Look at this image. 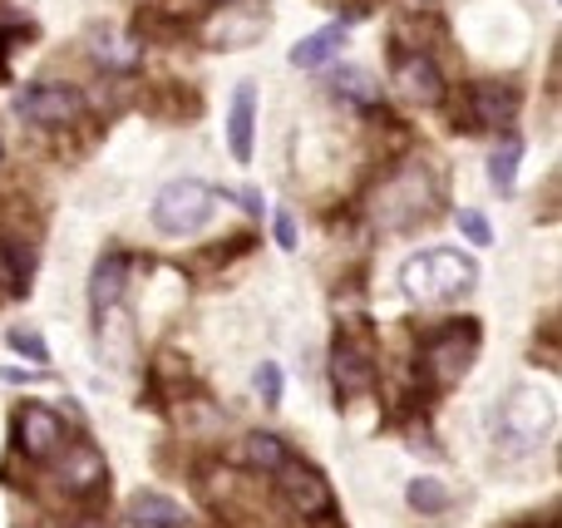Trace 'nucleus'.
<instances>
[{"label":"nucleus","mask_w":562,"mask_h":528,"mask_svg":"<svg viewBox=\"0 0 562 528\" xmlns=\"http://www.w3.org/2000/svg\"><path fill=\"white\" fill-rule=\"evenodd\" d=\"M479 282V267L469 252H454V247H429V252L409 257L400 267V287H405L409 302L435 306V302H454L469 287Z\"/></svg>","instance_id":"f257e3e1"},{"label":"nucleus","mask_w":562,"mask_h":528,"mask_svg":"<svg viewBox=\"0 0 562 528\" xmlns=\"http://www.w3.org/2000/svg\"><path fill=\"white\" fill-rule=\"evenodd\" d=\"M558 425V401L538 385H514L504 401L494 405V440L508 454H528L553 435Z\"/></svg>","instance_id":"f03ea898"},{"label":"nucleus","mask_w":562,"mask_h":528,"mask_svg":"<svg viewBox=\"0 0 562 528\" xmlns=\"http://www.w3.org/2000/svg\"><path fill=\"white\" fill-rule=\"evenodd\" d=\"M435 198H439V188H435V178H429V168L409 164V168H400V173H390L385 183H380L375 223L380 227H405V223H415V217H425L429 207H435Z\"/></svg>","instance_id":"7ed1b4c3"},{"label":"nucleus","mask_w":562,"mask_h":528,"mask_svg":"<svg viewBox=\"0 0 562 528\" xmlns=\"http://www.w3.org/2000/svg\"><path fill=\"white\" fill-rule=\"evenodd\" d=\"M213 203L217 198L207 183H198V178H173V183L154 198V227L164 237H193L198 227H207Z\"/></svg>","instance_id":"20e7f679"},{"label":"nucleus","mask_w":562,"mask_h":528,"mask_svg":"<svg viewBox=\"0 0 562 528\" xmlns=\"http://www.w3.org/2000/svg\"><path fill=\"white\" fill-rule=\"evenodd\" d=\"M15 114L35 128H65L85 114V94H79L75 85H55V79H45V85L20 89Z\"/></svg>","instance_id":"39448f33"},{"label":"nucleus","mask_w":562,"mask_h":528,"mask_svg":"<svg viewBox=\"0 0 562 528\" xmlns=\"http://www.w3.org/2000/svg\"><path fill=\"white\" fill-rule=\"evenodd\" d=\"M474 351H479V326L474 322L439 326V336L425 341V366L435 371V381H459V375L474 366Z\"/></svg>","instance_id":"423d86ee"},{"label":"nucleus","mask_w":562,"mask_h":528,"mask_svg":"<svg viewBox=\"0 0 562 528\" xmlns=\"http://www.w3.org/2000/svg\"><path fill=\"white\" fill-rule=\"evenodd\" d=\"M390 75H395V89L409 104H439L445 99V75H439V65L425 49H400Z\"/></svg>","instance_id":"0eeeda50"},{"label":"nucleus","mask_w":562,"mask_h":528,"mask_svg":"<svg viewBox=\"0 0 562 528\" xmlns=\"http://www.w3.org/2000/svg\"><path fill=\"white\" fill-rule=\"evenodd\" d=\"M277 480H281V494H286V504L301 514V519H316V514L330 509V490H326V480H321L311 464L286 460L277 470Z\"/></svg>","instance_id":"6e6552de"},{"label":"nucleus","mask_w":562,"mask_h":528,"mask_svg":"<svg viewBox=\"0 0 562 528\" xmlns=\"http://www.w3.org/2000/svg\"><path fill=\"white\" fill-rule=\"evenodd\" d=\"M20 450L30 460H49V454L65 450V420H59L49 405H25L20 411Z\"/></svg>","instance_id":"1a4fd4ad"},{"label":"nucleus","mask_w":562,"mask_h":528,"mask_svg":"<svg viewBox=\"0 0 562 528\" xmlns=\"http://www.w3.org/2000/svg\"><path fill=\"white\" fill-rule=\"evenodd\" d=\"M262 5H247V10H217L213 20H207V40L223 49L233 45H252V40H262L267 30V15H257Z\"/></svg>","instance_id":"9d476101"},{"label":"nucleus","mask_w":562,"mask_h":528,"mask_svg":"<svg viewBox=\"0 0 562 528\" xmlns=\"http://www.w3.org/2000/svg\"><path fill=\"white\" fill-rule=\"evenodd\" d=\"M252 114H257V89L237 85L233 89V109H227V148H233L237 164L252 158Z\"/></svg>","instance_id":"9b49d317"},{"label":"nucleus","mask_w":562,"mask_h":528,"mask_svg":"<svg viewBox=\"0 0 562 528\" xmlns=\"http://www.w3.org/2000/svg\"><path fill=\"white\" fill-rule=\"evenodd\" d=\"M346 35H350V20H330V25H321L316 35L296 40V49H291V65H296V69H321L330 55H340Z\"/></svg>","instance_id":"f8f14e48"},{"label":"nucleus","mask_w":562,"mask_h":528,"mask_svg":"<svg viewBox=\"0 0 562 528\" xmlns=\"http://www.w3.org/2000/svg\"><path fill=\"white\" fill-rule=\"evenodd\" d=\"M370 381H375V356L356 341H340L336 346V391L360 395V391H370Z\"/></svg>","instance_id":"ddd939ff"},{"label":"nucleus","mask_w":562,"mask_h":528,"mask_svg":"<svg viewBox=\"0 0 562 528\" xmlns=\"http://www.w3.org/2000/svg\"><path fill=\"white\" fill-rule=\"evenodd\" d=\"M124 277H128V257L109 252L104 262L94 267V282H89V302H94V322L104 312H114L119 296H124Z\"/></svg>","instance_id":"4468645a"},{"label":"nucleus","mask_w":562,"mask_h":528,"mask_svg":"<svg viewBox=\"0 0 562 528\" xmlns=\"http://www.w3.org/2000/svg\"><path fill=\"white\" fill-rule=\"evenodd\" d=\"M128 519H134V528H188V514L168 494H154V490L128 499Z\"/></svg>","instance_id":"2eb2a0df"},{"label":"nucleus","mask_w":562,"mask_h":528,"mask_svg":"<svg viewBox=\"0 0 562 528\" xmlns=\"http://www.w3.org/2000/svg\"><path fill=\"white\" fill-rule=\"evenodd\" d=\"M469 99H474V124L484 128H508L518 119V94L504 85H479Z\"/></svg>","instance_id":"dca6fc26"},{"label":"nucleus","mask_w":562,"mask_h":528,"mask_svg":"<svg viewBox=\"0 0 562 528\" xmlns=\"http://www.w3.org/2000/svg\"><path fill=\"white\" fill-rule=\"evenodd\" d=\"M104 480V460H99V450H89V445H75V450H65V470H59V484L75 494L94 490V484Z\"/></svg>","instance_id":"f3484780"},{"label":"nucleus","mask_w":562,"mask_h":528,"mask_svg":"<svg viewBox=\"0 0 562 528\" xmlns=\"http://www.w3.org/2000/svg\"><path fill=\"white\" fill-rule=\"evenodd\" d=\"M89 45L99 49L94 59H99L104 69H134V65H138V45H134L128 35H119L114 25H99L94 35H89Z\"/></svg>","instance_id":"a211bd4d"},{"label":"nucleus","mask_w":562,"mask_h":528,"mask_svg":"<svg viewBox=\"0 0 562 528\" xmlns=\"http://www.w3.org/2000/svg\"><path fill=\"white\" fill-rule=\"evenodd\" d=\"M243 454H247V464H252V470H262V474H277L281 464L291 460V450L277 440V435H247Z\"/></svg>","instance_id":"6ab92c4d"},{"label":"nucleus","mask_w":562,"mask_h":528,"mask_svg":"<svg viewBox=\"0 0 562 528\" xmlns=\"http://www.w3.org/2000/svg\"><path fill=\"white\" fill-rule=\"evenodd\" d=\"M518 158H524V138L508 134L504 144H498L494 164H488V173H494V188L498 193H514V178H518Z\"/></svg>","instance_id":"aec40b11"},{"label":"nucleus","mask_w":562,"mask_h":528,"mask_svg":"<svg viewBox=\"0 0 562 528\" xmlns=\"http://www.w3.org/2000/svg\"><path fill=\"white\" fill-rule=\"evenodd\" d=\"M405 499H409V509H415V514H445L449 504H454V494H449L439 480H415Z\"/></svg>","instance_id":"412c9836"},{"label":"nucleus","mask_w":562,"mask_h":528,"mask_svg":"<svg viewBox=\"0 0 562 528\" xmlns=\"http://www.w3.org/2000/svg\"><path fill=\"white\" fill-rule=\"evenodd\" d=\"M459 233H464L474 247H488V243H494V227H488L484 217L474 213V207H464V213H459Z\"/></svg>","instance_id":"4be33fe9"},{"label":"nucleus","mask_w":562,"mask_h":528,"mask_svg":"<svg viewBox=\"0 0 562 528\" xmlns=\"http://www.w3.org/2000/svg\"><path fill=\"white\" fill-rule=\"evenodd\" d=\"M10 346H15L20 356H30V361H49L45 341H40V336L30 332V326H15V332H10Z\"/></svg>","instance_id":"5701e85b"},{"label":"nucleus","mask_w":562,"mask_h":528,"mask_svg":"<svg viewBox=\"0 0 562 528\" xmlns=\"http://www.w3.org/2000/svg\"><path fill=\"white\" fill-rule=\"evenodd\" d=\"M257 391H262L267 405H281V366L267 361L262 371H257Z\"/></svg>","instance_id":"b1692460"},{"label":"nucleus","mask_w":562,"mask_h":528,"mask_svg":"<svg viewBox=\"0 0 562 528\" xmlns=\"http://www.w3.org/2000/svg\"><path fill=\"white\" fill-rule=\"evenodd\" d=\"M277 243L286 247V252L296 247V223H291V213H277Z\"/></svg>","instance_id":"393cba45"},{"label":"nucleus","mask_w":562,"mask_h":528,"mask_svg":"<svg viewBox=\"0 0 562 528\" xmlns=\"http://www.w3.org/2000/svg\"><path fill=\"white\" fill-rule=\"evenodd\" d=\"M75 528H109L104 519H85V524H75Z\"/></svg>","instance_id":"a878e982"},{"label":"nucleus","mask_w":562,"mask_h":528,"mask_svg":"<svg viewBox=\"0 0 562 528\" xmlns=\"http://www.w3.org/2000/svg\"><path fill=\"white\" fill-rule=\"evenodd\" d=\"M223 5H252V0H223Z\"/></svg>","instance_id":"bb28decb"}]
</instances>
